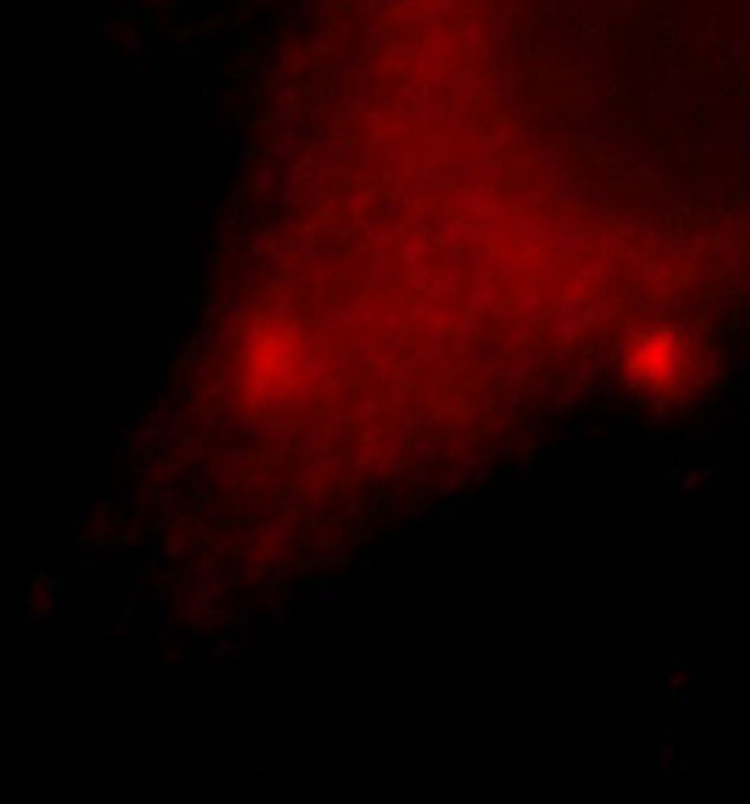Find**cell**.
<instances>
[{"label": "cell", "instance_id": "6da1fadb", "mask_svg": "<svg viewBox=\"0 0 750 804\" xmlns=\"http://www.w3.org/2000/svg\"><path fill=\"white\" fill-rule=\"evenodd\" d=\"M683 346L667 333H649L633 340L627 366L647 386H669L683 375Z\"/></svg>", "mask_w": 750, "mask_h": 804}]
</instances>
